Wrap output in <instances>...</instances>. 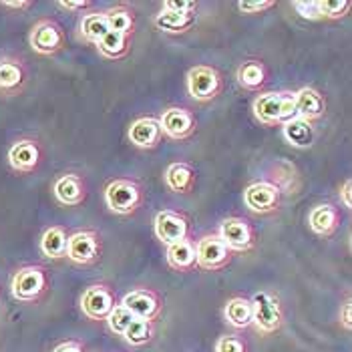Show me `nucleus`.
<instances>
[{
	"label": "nucleus",
	"instance_id": "1",
	"mask_svg": "<svg viewBox=\"0 0 352 352\" xmlns=\"http://www.w3.org/2000/svg\"><path fill=\"white\" fill-rule=\"evenodd\" d=\"M252 113H254L256 121L266 125V127L282 125V123L296 117L294 93H290V91L260 93L252 103Z\"/></svg>",
	"mask_w": 352,
	"mask_h": 352
},
{
	"label": "nucleus",
	"instance_id": "2",
	"mask_svg": "<svg viewBox=\"0 0 352 352\" xmlns=\"http://www.w3.org/2000/svg\"><path fill=\"white\" fill-rule=\"evenodd\" d=\"M49 284H51L49 274L43 266L28 264V266H23L12 274L10 294L16 302L30 304V302H36L47 294Z\"/></svg>",
	"mask_w": 352,
	"mask_h": 352
},
{
	"label": "nucleus",
	"instance_id": "3",
	"mask_svg": "<svg viewBox=\"0 0 352 352\" xmlns=\"http://www.w3.org/2000/svg\"><path fill=\"white\" fill-rule=\"evenodd\" d=\"M103 199L109 212L117 216H131L143 204V190L135 179L117 177L107 184V188L103 191Z\"/></svg>",
	"mask_w": 352,
	"mask_h": 352
},
{
	"label": "nucleus",
	"instance_id": "4",
	"mask_svg": "<svg viewBox=\"0 0 352 352\" xmlns=\"http://www.w3.org/2000/svg\"><path fill=\"white\" fill-rule=\"evenodd\" d=\"M250 304H252V326L260 334L268 336L282 328L284 310H282L280 298L274 292H266V290L256 292L250 298Z\"/></svg>",
	"mask_w": 352,
	"mask_h": 352
},
{
	"label": "nucleus",
	"instance_id": "5",
	"mask_svg": "<svg viewBox=\"0 0 352 352\" xmlns=\"http://www.w3.org/2000/svg\"><path fill=\"white\" fill-rule=\"evenodd\" d=\"M186 89L193 101L210 103L217 99L223 91V79L216 67L210 65H195L186 75Z\"/></svg>",
	"mask_w": 352,
	"mask_h": 352
},
{
	"label": "nucleus",
	"instance_id": "6",
	"mask_svg": "<svg viewBox=\"0 0 352 352\" xmlns=\"http://www.w3.org/2000/svg\"><path fill=\"white\" fill-rule=\"evenodd\" d=\"M28 45L41 56H54L67 47V34L54 19H41L28 32Z\"/></svg>",
	"mask_w": 352,
	"mask_h": 352
},
{
	"label": "nucleus",
	"instance_id": "7",
	"mask_svg": "<svg viewBox=\"0 0 352 352\" xmlns=\"http://www.w3.org/2000/svg\"><path fill=\"white\" fill-rule=\"evenodd\" d=\"M193 245H195V266L199 270H221L232 262L234 252H230V248L221 242V238L217 234H206V236L197 238Z\"/></svg>",
	"mask_w": 352,
	"mask_h": 352
},
{
	"label": "nucleus",
	"instance_id": "8",
	"mask_svg": "<svg viewBox=\"0 0 352 352\" xmlns=\"http://www.w3.org/2000/svg\"><path fill=\"white\" fill-rule=\"evenodd\" d=\"M101 236L95 230H79L69 236L67 260L77 266H91L101 260Z\"/></svg>",
	"mask_w": 352,
	"mask_h": 352
},
{
	"label": "nucleus",
	"instance_id": "9",
	"mask_svg": "<svg viewBox=\"0 0 352 352\" xmlns=\"http://www.w3.org/2000/svg\"><path fill=\"white\" fill-rule=\"evenodd\" d=\"M117 304V296L115 290L105 284V282H97L85 288V292L81 294V310L82 314L89 320L101 322L109 316V312L115 308Z\"/></svg>",
	"mask_w": 352,
	"mask_h": 352
},
{
	"label": "nucleus",
	"instance_id": "10",
	"mask_svg": "<svg viewBox=\"0 0 352 352\" xmlns=\"http://www.w3.org/2000/svg\"><path fill=\"white\" fill-rule=\"evenodd\" d=\"M217 236L230 252H250L256 245V230L245 217H226L219 223Z\"/></svg>",
	"mask_w": 352,
	"mask_h": 352
},
{
	"label": "nucleus",
	"instance_id": "11",
	"mask_svg": "<svg viewBox=\"0 0 352 352\" xmlns=\"http://www.w3.org/2000/svg\"><path fill=\"white\" fill-rule=\"evenodd\" d=\"M119 304H123L135 318L155 322L163 312L162 294L153 288H133L127 292Z\"/></svg>",
	"mask_w": 352,
	"mask_h": 352
},
{
	"label": "nucleus",
	"instance_id": "12",
	"mask_svg": "<svg viewBox=\"0 0 352 352\" xmlns=\"http://www.w3.org/2000/svg\"><path fill=\"white\" fill-rule=\"evenodd\" d=\"M282 204V191L268 179H260L250 184L244 190V206L258 216L274 214Z\"/></svg>",
	"mask_w": 352,
	"mask_h": 352
},
{
	"label": "nucleus",
	"instance_id": "13",
	"mask_svg": "<svg viewBox=\"0 0 352 352\" xmlns=\"http://www.w3.org/2000/svg\"><path fill=\"white\" fill-rule=\"evenodd\" d=\"M157 119L163 135L173 141H186L197 131V117L186 107H167Z\"/></svg>",
	"mask_w": 352,
	"mask_h": 352
},
{
	"label": "nucleus",
	"instance_id": "14",
	"mask_svg": "<svg viewBox=\"0 0 352 352\" xmlns=\"http://www.w3.org/2000/svg\"><path fill=\"white\" fill-rule=\"evenodd\" d=\"M6 160H8V165L12 167V171L32 173L38 169V165L43 162V149H41L38 141L25 137V139H19L10 145Z\"/></svg>",
	"mask_w": 352,
	"mask_h": 352
},
{
	"label": "nucleus",
	"instance_id": "15",
	"mask_svg": "<svg viewBox=\"0 0 352 352\" xmlns=\"http://www.w3.org/2000/svg\"><path fill=\"white\" fill-rule=\"evenodd\" d=\"M153 232H155V238L162 242V244L169 245L188 238V232H190V221L188 217L179 212H173V210H162L155 214L153 219Z\"/></svg>",
	"mask_w": 352,
	"mask_h": 352
},
{
	"label": "nucleus",
	"instance_id": "16",
	"mask_svg": "<svg viewBox=\"0 0 352 352\" xmlns=\"http://www.w3.org/2000/svg\"><path fill=\"white\" fill-rule=\"evenodd\" d=\"M28 81V67L23 58L4 54L0 56V93L19 95Z\"/></svg>",
	"mask_w": 352,
	"mask_h": 352
},
{
	"label": "nucleus",
	"instance_id": "17",
	"mask_svg": "<svg viewBox=\"0 0 352 352\" xmlns=\"http://www.w3.org/2000/svg\"><path fill=\"white\" fill-rule=\"evenodd\" d=\"M127 139L137 149H143V151L155 149L163 139L160 119L157 117H139V119H135L127 129Z\"/></svg>",
	"mask_w": 352,
	"mask_h": 352
},
{
	"label": "nucleus",
	"instance_id": "18",
	"mask_svg": "<svg viewBox=\"0 0 352 352\" xmlns=\"http://www.w3.org/2000/svg\"><path fill=\"white\" fill-rule=\"evenodd\" d=\"M53 195L63 206H81L87 199V184L79 173H63L54 179Z\"/></svg>",
	"mask_w": 352,
	"mask_h": 352
},
{
	"label": "nucleus",
	"instance_id": "19",
	"mask_svg": "<svg viewBox=\"0 0 352 352\" xmlns=\"http://www.w3.org/2000/svg\"><path fill=\"white\" fill-rule=\"evenodd\" d=\"M294 107H296V117L314 123L326 115V99L318 89L302 87L294 91Z\"/></svg>",
	"mask_w": 352,
	"mask_h": 352
},
{
	"label": "nucleus",
	"instance_id": "20",
	"mask_svg": "<svg viewBox=\"0 0 352 352\" xmlns=\"http://www.w3.org/2000/svg\"><path fill=\"white\" fill-rule=\"evenodd\" d=\"M163 182L169 191L188 195L197 186V171L191 163L173 162L167 165V169L163 173Z\"/></svg>",
	"mask_w": 352,
	"mask_h": 352
},
{
	"label": "nucleus",
	"instance_id": "21",
	"mask_svg": "<svg viewBox=\"0 0 352 352\" xmlns=\"http://www.w3.org/2000/svg\"><path fill=\"white\" fill-rule=\"evenodd\" d=\"M340 210L334 204H316L310 214H308V228L320 236V238H330L338 228H340Z\"/></svg>",
	"mask_w": 352,
	"mask_h": 352
},
{
	"label": "nucleus",
	"instance_id": "22",
	"mask_svg": "<svg viewBox=\"0 0 352 352\" xmlns=\"http://www.w3.org/2000/svg\"><path fill=\"white\" fill-rule=\"evenodd\" d=\"M236 81L238 85L244 89V91H250V93H260L266 82H268V67L264 60L260 58H248L244 60L238 71H236Z\"/></svg>",
	"mask_w": 352,
	"mask_h": 352
},
{
	"label": "nucleus",
	"instance_id": "23",
	"mask_svg": "<svg viewBox=\"0 0 352 352\" xmlns=\"http://www.w3.org/2000/svg\"><path fill=\"white\" fill-rule=\"evenodd\" d=\"M282 137L286 139V143H290L296 149H308L316 143V127L306 119L294 117L282 123Z\"/></svg>",
	"mask_w": 352,
	"mask_h": 352
},
{
	"label": "nucleus",
	"instance_id": "24",
	"mask_svg": "<svg viewBox=\"0 0 352 352\" xmlns=\"http://www.w3.org/2000/svg\"><path fill=\"white\" fill-rule=\"evenodd\" d=\"M165 262L171 270L175 272H191L195 270V245L193 240L184 238L175 244L167 245L165 252Z\"/></svg>",
	"mask_w": 352,
	"mask_h": 352
},
{
	"label": "nucleus",
	"instance_id": "25",
	"mask_svg": "<svg viewBox=\"0 0 352 352\" xmlns=\"http://www.w3.org/2000/svg\"><path fill=\"white\" fill-rule=\"evenodd\" d=\"M67 242H69V234L63 226H51L43 232L41 236V254L47 260H63L67 258Z\"/></svg>",
	"mask_w": 352,
	"mask_h": 352
},
{
	"label": "nucleus",
	"instance_id": "26",
	"mask_svg": "<svg viewBox=\"0 0 352 352\" xmlns=\"http://www.w3.org/2000/svg\"><path fill=\"white\" fill-rule=\"evenodd\" d=\"M153 23L162 32H167V34H186L197 23V14L195 12H173V10L162 8Z\"/></svg>",
	"mask_w": 352,
	"mask_h": 352
},
{
	"label": "nucleus",
	"instance_id": "27",
	"mask_svg": "<svg viewBox=\"0 0 352 352\" xmlns=\"http://www.w3.org/2000/svg\"><path fill=\"white\" fill-rule=\"evenodd\" d=\"M109 32L107 19L103 10H91L85 12L79 21V36L89 45H97Z\"/></svg>",
	"mask_w": 352,
	"mask_h": 352
},
{
	"label": "nucleus",
	"instance_id": "28",
	"mask_svg": "<svg viewBox=\"0 0 352 352\" xmlns=\"http://www.w3.org/2000/svg\"><path fill=\"white\" fill-rule=\"evenodd\" d=\"M103 12H105V19H107L109 30L133 36V32H135V10L129 4L119 2V4L109 6L107 10H103Z\"/></svg>",
	"mask_w": 352,
	"mask_h": 352
},
{
	"label": "nucleus",
	"instance_id": "29",
	"mask_svg": "<svg viewBox=\"0 0 352 352\" xmlns=\"http://www.w3.org/2000/svg\"><path fill=\"white\" fill-rule=\"evenodd\" d=\"M223 320L236 330H245L252 326V304L250 298L234 296L223 306Z\"/></svg>",
	"mask_w": 352,
	"mask_h": 352
},
{
	"label": "nucleus",
	"instance_id": "30",
	"mask_svg": "<svg viewBox=\"0 0 352 352\" xmlns=\"http://www.w3.org/2000/svg\"><path fill=\"white\" fill-rule=\"evenodd\" d=\"M131 45H133V36L109 30L107 34L95 47H97V51H99L101 56L111 58V60H117V58H123V56H127V54L131 53Z\"/></svg>",
	"mask_w": 352,
	"mask_h": 352
},
{
	"label": "nucleus",
	"instance_id": "31",
	"mask_svg": "<svg viewBox=\"0 0 352 352\" xmlns=\"http://www.w3.org/2000/svg\"><path fill=\"white\" fill-rule=\"evenodd\" d=\"M155 336V322H149V320H141V318H135L129 328L125 330L123 338L129 346L133 349H139V346H145L153 340Z\"/></svg>",
	"mask_w": 352,
	"mask_h": 352
},
{
	"label": "nucleus",
	"instance_id": "32",
	"mask_svg": "<svg viewBox=\"0 0 352 352\" xmlns=\"http://www.w3.org/2000/svg\"><path fill=\"white\" fill-rule=\"evenodd\" d=\"M135 320V316L123 306V304H115V308L109 312V316L105 318V322H107V328L113 332V334H117V336H123L125 334V330L129 328V324Z\"/></svg>",
	"mask_w": 352,
	"mask_h": 352
},
{
	"label": "nucleus",
	"instance_id": "33",
	"mask_svg": "<svg viewBox=\"0 0 352 352\" xmlns=\"http://www.w3.org/2000/svg\"><path fill=\"white\" fill-rule=\"evenodd\" d=\"M318 8H320L322 19L338 21L351 12L352 2L351 0H318Z\"/></svg>",
	"mask_w": 352,
	"mask_h": 352
},
{
	"label": "nucleus",
	"instance_id": "34",
	"mask_svg": "<svg viewBox=\"0 0 352 352\" xmlns=\"http://www.w3.org/2000/svg\"><path fill=\"white\" fill-rule=\"evenodd\" d=\"M292 8L304 21H324L320 14V8H318V0H294Z\"/></svg>",
	"mask_w": 352,
	"mask_h": 352
},
{
	"label": "nucleus",
	"instance_id": "35",
	"mask_svg": "<svg viewBox=\"0 0 352 352\" xmlns=\"http://www.w3.org/2000/svg\"><path fill=\"white\" fill-rule=\"evenodd\" d=\"M216 352H248V342L238 334H226L217 338Z\"/></svg>",
	"mask_w": 352,
	"mask_h": 352
},
{
	"label": "nucleus",
	"instance_id": "36",
	"mask_svg": "<svg viewBox=\"0 0 352 352\" xmlns=\"http://www.w3.org/2000/svg\"><path fill=\"white\" fill-rule=\"evenodd\" d=\"M276 6L274 0H252V2H238V10L242 14H262Z\"/></svg>",
	"mask_w": 352,
	"mask_h": 352
},
{
	"label": "nucleus",
	"instance_id": "37",
	"mask_svg": "<svg viewBox=\"0 0 352 352\" xmlns=\"http://www.w3.org/2000/svg\"><path fill=\"white\" fill-rule=\"evenodd\" d=\"M199 2L195 0H165L162 8L165 10H173V12H197Z\"/></svg>",
	"mask_w": 352,
	"mask_h": 352
},
{
	"label": "nucleus",
	"instance_id": "38",
	"mask_svg": "<svg viewBox=\"0 0 352 352\" xmlns=\"http://www.w3.org/2000/svg\"><path fill=\"white\" fill-rule=\"evenodd\" d=\"M56 6L67 10V12H79V10L91 8L93 2H89V0H63V2H56Z\"/></svg>",
	"mask_w": 352,
	"mask_h": 352
},
{
	"label": "nucleus",
	"instance_id": "39",
	"mask_svg": "<svg viewBox=\"0 0 352 352\" xmlns=\"http://www.w3.org/2000/svg\"><path fill=\"white\" fill-rule=\"evenodd\" d=\"M340 324L344 326V330L346 332H351L352 330V302L351 298H346V302L342 304V308H340Z\"/></svg>",
	"mask_w": 352,
	"mask_h": 352
},
{
	"label": "nucleus",
	"instance_id": "40",
	"mask_svg": "<svg viewBox=\"0 0 352 352\" xmlns=\"http://www.w3.org/2000/svg\"><path fill=\"white\" fill-rule=\"evenodd\" d=\"M53 352H85V344H82L81 340H65V342H60L58 346H54Z\"/></svg>",
	"mask_w": 352,
	"mask_h": 352
},
{
	"label": "nucleus",
	"instance_id": "41",
	"mask_svg": "<svg viewBox=\"0 0 352 352\" xmlns=\"http://www.w3.org/2000/svg\"><path fill=\"white\" fill-rule=\"evenodd\" d=\"M338 195H340V201H342V206L346 208V210H351L352 208V179H344V184H342V188L338 191Z\"/></svg>",
	"mask_w": 352,
	"mask_h": 352
},
{
	"label": "nucleus",
	"instance_id": "42",
	"mask_svg": "<svg viewBox=\"0 0 352 352\" xmlns=\"http://www.w3.org/2000/svg\"><path fill=\"white\" fill-rule=\"evenodd\" d=\"M0 6L12 8V10H27L32 6V2L30 0H12V2H0Z\"/></svg>",
	"mask_w": 352,
	"mask_h": 352
}]
</instances>
